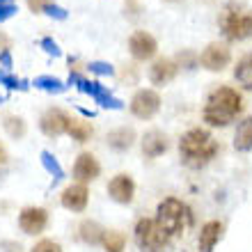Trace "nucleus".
Masks as SVG:
<instances>
[{"label":"nucleus","instance_id":"f257e3e1","mask_svg":"<svg viewBox=\"0 0 252 252\" xmlns=\"http://www.w3.org/2000/svg\"><path fill=\"white\" fill-rule=\"evenodd\" d=\"M243 106L246 103H243V96L239 90H234L229 85H220L206 96L202 120L211 128H225L243 113Z\"/></svg>","mask_w":252,"mask_h":252},{"label":"nucleus","instance_id":"f03ea898","mask_svg":"<svg viewBox=\"0 0 252 252\" xmlns=\"http://www.w3.org/2000/svg\"><path fill=\"white\" fill-rule=\"evenodd\" d=\"M218 152V140H213L211 133L199 126L188 128L179 140V158L188 170H204L209 163H213Z\"/></svg>","mask_w":252,"mask_h":252},{"label":"nucleus","instance_id":"7ed1b4c3","mask_svg":"<svg viewBox=\"0 0 252 252\" xmlns=\"http://www.w3.org/2000/svg\"><path fill=\"white\" fill-rule=\"evenodd\" d=\"M156 222L163 232L170 236V241L186 234V229L192 225V211L190 206L179 197H165L156 206Z\"/></svg>","mask_w":252,"mask_h":252},{"label":"nucleus","instance_id":"20e7f679","mask_svg":"<svg viewBox=\"0 0 252 252\" xmlns=\"http://www.w3.org/2000/svg\"><path fill=\"white\" fill-rule=\"evenodd\" d=\"M220 32L227 41H243L252 37V12L241 2H227L218 14Z\"/></svg>","mask_w":252,"mask_h":252},{"label":"nucleus","instance_id":"39448f33","mask_svg":"<svg viewBox=\"0 0 252 252\" xmlns=\"http://www.w3.org/2000/svg\"><path fill=\"white\" fill-rule=\"evenodd\" d=\"M133 236L140 252H165V248L170 246V236L160 229L154 218H140L135 222Z\"/></svg>","mask_w":252,"mask_h":252},{"label":"nucleus","instance_id":"423d86ee","mask_svg":"<svg viewBox=\"0 0 252 252\" xmlns=\"http://www.w3.org/2000/svg\"><path fill=\"white\" fill-rule=\"evenodd\" d=\"M128 110L138 120H154L160 110V94L152 87H142L131 96Z\"/></svg>","mask_w":252,"mask_h":252},{"label":"nucleus","instance_id":"0eeeda50","mask_svg":"<svg viewBox=\"0 0 252 252\" xmlns=\"http://www.w3.org/2000/svg\"><path fill=\"white\" fill-rule=\"evenodd\" d=\"M229 62H232V51H229L227 44H220V41L206 44V48L199 53V66L211 73L225 71L229 66Z\"/></svg>","mask_w":252,"mask_h":252},{"label":"nucleus","instance_id":"6e6552de","mask_svg":"<svg viewBox=\"0 0 252 252\" xmlns=\"http://www.w3.org/2000/svg\"><path fill=\"white\" fill-rule=\"evenodd\" d=\"M71 115L62 110V108H48L44 110V115L39 117V128L41 133L46 135V138H60L69 131V126H71Z\"/></svg>","mask_w":252,"mask_h":252},{"label":"nucleus","instance_id":"1a4fd4ad","mask_svg":"<svg viewBox=\"0 0 252 252\" xmlns=\"http://www.w3.org/2000/svg\"><path fill=\"white\" fill-rule=\"evenodd\" d=\"M48 227V211L44 206H23L19 211V229L28 236H39Z\"/></svg>","mask_w":252,"mask_h":252},{"label":"nucleus","instance_id":"9d476101","mask_svg":"<svg viewBox=\"0 0 252 252\" xmlns=\"http://www.w3.org/2000/svg\"><path fill=\"white\" fill-rule=\"evenodd\" d=\"M158 51V41L152 32L147 30H135V32L128 37V53L135 62H147L152 60Z\"/></svg>","mask_w":252,"mask_h":252},{"label":"nucleus","instance_id":"9b49d317","mask_svg":"<svg viewBox=\"0 0 252 252\" xmlns=\"http://www.w3.org/2000/svg\"><path fill=\"white\" fill-rule=\"evenodd\" d=\"M73 179H76V184H92V181H96L101 177V163L96 160V156L90 152H80L78 156H76V163H73Z\"/></svg>","mask_w":252,"mask_h":252},{"label":"nucleus","instance_id":"f8f14e48","mask_svg":"<svg viewBox=\"0 0 252 252\" xmlns=\"http://www.w3.org/2000/svg\"><path fill=\"white\" fill-rule=\"evenodd\" d=\"M108 195H110V199L113 202H117V204L122 206H128L135 199V181H133L131 174H115L113 179L108 181Z\"/></svg>","mask_w":252,"mask_h":252},{"label":"nucleus","instance_id":"ddd939ff","mask_svg":"<svg viewBox=\"0 0 252 252\" xmlns=\"http://www.w3.org/2000/svg\"><path fill=\"white\" fill-rule=\"evenodd\" d=\"M60 204L71 213H83L90 204V188L85 184H71L60 195Z\"/></svg>","mask_w":252,"mask_h":252},{"label":"nucleus","instance_id":"4468645a","mask_svg":"<svg viewBox=\"0 0 252 252\" xmlns=\"http://www.w3.org/2000/svg\"><path fill=\"white\" fill-rule=\"evenodd\" d=\"M140 149H142L145 158H158V156H163L170 149V138H167V133L158 131V128H152V131H147L142 135Z\"/></svg>","mask_w":252,"mask_h":252},{"label":"nucleus","instance_id":"2eb2a0df","mask_svg":"<svg viewBox=\"0 0 252 252\" xmlns=\"http://www.w3.org/2000/svg\"><path fill=\"white\" fill-rule=\"evenodd\" d=\"M179 73V66L172 58H156L149 66V83L156 87H163L167 83H172Z\"/></svg>","mask_w":252,"mask_h":252},{"label":"nucleus","instance_id":"dca6fc26","mask_svg":"<svg viewBox=\"0 0 252 252\" xmlns=\"http://www.w3.org/2000/svg\"><path fill=\"white\" fill-rule=\"evenodd\" d=\"M222 236H225V225H222L220 220H209V222H204L202 229H199V236H197L199 252H213V248L222 241Z\"/></svg>","mask_w":252,"mask_h":252},{"label":"nucleus","instance_id":"f3484780","mask_svg":"<svg viewBox=\"0 0 252 252\" xmlns=\"http://www.w3.org/2000/svg\"><path fill=\"white\" fill-rule=\"evenodd\" d=\"M135 140H138V133L133 126H117L113 131L106 135V145L117 154H124L128 152L133 145H135Z\"/></svg>","mask_w":252,"mask_h":252},{"label":"nucleus","instance_id":"a211bd4d","mask_svg":"<svg viewBox=\"0 0 252 252\" xmlns=\"http://www.w3.org/2000/svg\"><path fill=\"white\" fill-rule=\"evenodd\" d=\"M103 236H106V227L101 225V222H96V220H90L85 218L83 222L78 225V239L85 243V246H101L103 243Z\"/></svg>","mask_w":252,"mask_h":252},{"label":"nucleus","instance_id":"6ab92c4d","mask_svg":"<svg viewBox=\"0 0 252 252\" xmlns=\"http://www.w3.org/2000/svg\"><path fill=\"white\" fill-rule=\"evenodd\" d=\"M234 149L239 154L252 152V117H246L236 124L234 131Z\"/></svg>","mask_w":252,"mask_h":252},{"label":"nucleus","instance_id":"aec40b11","mask_svg":"<svg viewBox=\"0 0 252 252\" xmlns=\"http://www.w3.org/2000/svg\"><path fill=\"white\" fill-rule=\"evenodd\" d=\"M234 80L239 83L243 90H250L252 92V51L246 55V58H241L234 66Z\"/></svg>","mask_w":252,"mask_h":252},{"label":"nucleus","instance_id":"412c9836","mask_svg":"<svg viewBox=\"0 0 252 252\" xmlns=\"http://www.w3.org/2000/svg\"><path fill=\"white\" fill-rule=\"evenodd\" d=\"M2 128L12 140H23L28 133V124L19 115H5L2 117Z\"/></svg>","mask_w":252,"mask_h":252},{"label":"nucleus","instance_id":"4be33fe9","mask_svg":"<svg viewBox=\"0 0 252 252\" xmlns=\"http://www.w3.org/2000/svg\"><path fill=\"white\" fill-rule=\"evenodd\" d=\"M66 135H69L73 142L83 145V142H87V140L94 135V128H92V124L85 120H71V126H69Z\"/></svg>","mask_w":252,"mask_h":252},{"label":"nucleus","instance_id":"5701e85b","mask_svg":"<svg viewBox=\"0 0 252 252\" xmlns=\"http://www.w3.org/2000/svg\"><path fill=\"white\" fill-rule=\"evenodd\" d=\"M101 248L106 252H124L126 250V236L117 229H106V236H103V243Z\"/></svg>","mask_w":252,"mask_h":252},{"label":"nucleus","instance_id":"b1692460","mask_svg":"<svg viewBox=\"0 0 252 252\" xmlns=\"http://www.w3.org/2000/svg\"><path fill=\"white\" fill-rule=\"evenodd\" d=\"M37 90L41 92H48V94H62L66 90V85L62 83L60 78H55V76H37L32 83Z\"/></svg>","mask_w":252,"mask_h":252},{"label":"nucleus","instance_id":"393cba45","mask_svg":"<svg viewBox=\"0 0 252 252\" xmlns=\"http://www.w3.org/2000/svg\"><path fill=\"white\" fill-rule=\"evenodd\" d=\"M172 60L177 62V66H179V69L192 71V69H197V66H199V53H195L192 48H181Z\"/></svg>","mask_w":252,"mask_h":252},{"label":"nucleus","instance_id":"a878e982","mask_svg":"<svg viewBox=\"0 0 252 252\" xmlns=\"http://www.w3.org/2000/svg\"><path fill=\"white\" fill-rule=\"evenodd\" d=\"M39 158H41V165H44V170H46V172L51 174L53 179H62V177H64V170H62V165L58 163V158H55L51 152H46V149H44Z\"/></svg>","mask_w":252,"mask_h":252},{"label":"nucleus","instance_id":"bb28decb","mask_svg":"<svg viewBox=\"0 0 252 252\" xmlns=\"http://www.w3.org/2000/svg\"><path fill=\"white\" fill-rule=\"evenodd\" d=\"M87 71L94 73V76H115V66L110 62H103V60H94V62H87Z\"/></svg>","mask_w":252,"mask_h":252},{"label":"nucleus","instance_id":"cd10ccee","mask_svg":"<svg viewBox=\"0 0 252 252\" xmlns=\"http://www.w3.org/2000/svg\"><path fill=\"white\" fill-rule=\"evenodd\" d=\"M140 78V69L135 64H124L120 71V83H124V85H135Z\"/></svg>","mask_w":252,"mask_h":252},{"label":"nucleus","instance_id":"c85d7f7f","mask_svg":"<svg viewBox=\"0 0 252 252\" xmlns=\"http://www.w3.org/2000/svg\"><path fill=\"white\" fill-rule=\"evenodd\" d=\"M30 252H62V246L53 239H41L30 248Z\"/></svg>","mask_w":252,"mask_h":252},{"label":"nucleus","instance_id":"c756f323","mask_svg":"<svg viewBox=\"0 0 252 252\" xmlns=\"http://www.w3.org/2000/svg\"><path fill=\"white\" fill-rule=\"evenodd\" d=\"M0 85L9 87V90H28V83H26V80L16 78V76H12V73H7V71L0 76Z\"/></svg>","mask_w":252,"mask_h":252},{"label":"nucleus","instance_id":"7c9ffc66","mask_svg":"<svg viewBox=\"0 0 252 252\" xmlns=\"http://www.w3.org/2000/svg\"><path fill=\"white\" fill-rule=\"evenodd\" d=\"M55 0H26V5H28V9L32 14H44L48 9V7L53 5Z\"/></svg>","mask_w":252,"mask_h":252},{"label":"nucleus","instance_id":"2f4dec72","mask_svg":"<svg viewBox=\"0 0 252 252\" xmlns=\"http://www.w3.org/2000/svg\"><path fill=\"white\" fill-rule=\"evenodd\" d=\"M41 48H44L46 55H53V58H60L62 55V48L58 46V41L51 39V37H44V39H41Z\"/></svg>","mask_w":252,"mask_h":252},{"label":"nucleus","instance_id":"473e14b6","mask_svg":"<svg viewBox=\"0 0 252 252\" xmlns=\"http://www.w3.org/2000/svg\"><path fill=\"white\" fill-rule=\"evenodd\" d=\"M16 12H19V7L14 5V2H2V5H0V23L7 19H12Z\"/></svg>","mask_w":252,"mask_h":252},{"label":"nucleus","instance_id":"72a5a7b5","mask_svg":"<svg viewBox=\"0 0 252 252\" xmlns=\"http://www.w3.org/2000/svg\"><path fill=\"white\" fill-rule=\"evenodd\" d=\"M44 14H48L51 19H58V21H64L66 16H69V14H66V9H64V7L55 5V2H53V5H51V7H48V9H46V12H44Z\"/></svg>","mask_w":252,"mask_h":252},{"label":"nucleus","instance_id":"f704fd0d","mask_svg":"<svg viewBox=\"0 0 252 252\" xmlns=\"http://www.w3.org/2000/svg\"><path fill=\"white\" fill-rule=\"evenodd\" d=\"M0 250L2 252H23V246L16 241H0Z\"/></svg>","mask_w":252,"mask_h":252},{"label":"nucleus","instance_id":"c9c22d12","mask_svg":"<svg viewBox=\"0 0 252 252\" xmlns=\"http://www.w3.org/2000/svg\"><path fill=\"white\" fill-rule=\"evenodd\" d=\"M9 48H12V37L0 30V53H2V51H9Z\"/></svg>","mask_w":252,"mask_h":252},{"label":"nucleus","instance_id":"e433bc0d","mask_svg":"<svg viewBox=\"0 0 252 252\" xmlns=\"http://www.w3.org/2000/svg\"><path fill=\"white\" fill-rule=\"evenodd\" d=\"M0 66H2V69H9V66H12V53H9V51H2V53H0Z\"/></svg>","mask_w":252,"mask_h":252},{"label":"nucleus","instance_id":"4c0bfd02","mask_svg":"<svg viewBox=\"0 0 252 252\" xmlns=\"http://www.w3.org/2000/svg\"><path fill=\"white\" fill-rule=\"evenodd\" d=\"M7 158H9V156H7V149H5V145L0 142V165H5Z\"/></svg>","mask_w":252,"mask_h":252},{"label":"nucleus","instance_id":"58836bf2","mask_svg":"<svg viewBox=\"0 0 252 252\" xmlns=\"http://www.w3.org/2000/svg\"><path fill=\"white\" fill-rule=\"evenodd\" d=\"M163 2H181V0H163Z\"/></svg>","mask_w":252,"mask_h":252},{"label":"nucleus","instance_id":"ea45409f","mask_svg":"<svg viewBox=\"0 0 252 252\" xmlns=\"http://www.w3.org/2000/svg\"><path fill=\"white\" fill-rule=\"evenodd\" d=\"M2 2H12V0H0V5H2Z\"/></svg>","mask_w":252,"mask_h":252},{"label":"nucleus","instance_id":"a19ab883","mask_svg":"<svg viewBox=\"0 0 252 252\" xmlns=\"http://www.w3.org/2000/svg\"><path fill=\"white\" fill-rule=\"evenodd\" d=\"M0 103H2V94H0Z\"/></svg>","mask_w":252,"mask_h":252}]
</instances>
